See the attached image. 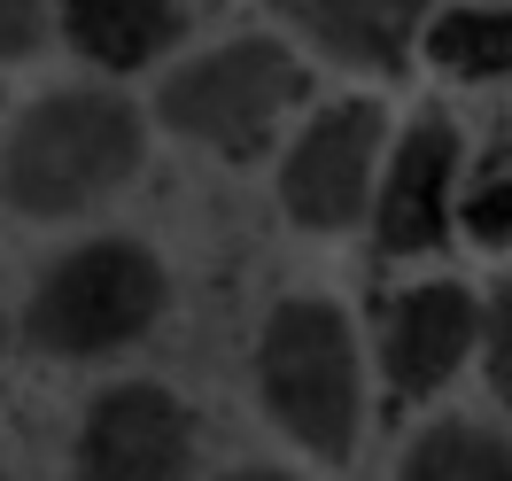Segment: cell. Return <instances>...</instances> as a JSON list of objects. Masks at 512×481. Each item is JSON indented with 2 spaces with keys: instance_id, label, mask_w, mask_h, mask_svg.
I'll list each match as a JSON object with an SVG mask.
<instances>
[{
  "instance_id": "cell-6",
  "label": "cell",
  "mask_w": 512,
  "mask_h": 481,
  "mask_svg": "<svg viewBox=\"0 0 512 481\" xmlns=\"http://www.w3.org/2000/svg\"><path fill=\"white\" fill-rule=\"evenodd\" d=\"M194 474V412L163 381H117L101 388L78 443H70V481H187Z\"/></svg>"
},
{
  "instance_id": "cell-15",
  "label": "cell",
  "mask_w": 512,
  "mask_h": 481,
  "mask_svg": "<svg viewBox=\"0 0 512 481\" xmlns=\"http://www.w3.org/2000/svg\"><path fill=\"white\" fill-rule=\"evenodd\" d=\"M47 39V0H0V63H24Z\"/></svg>"
},
{
  "instance_id": "cell-3",
  "label": "cell",
  "mask_w": 512,
  "mask_h": 481,
  "mask_svg": "<svg viewBox=\"0 0 512 481\" xmlns=\"http://www.w3.org/2000/svg\"><path fill=\"white\" fill-rule=\"evenodd\" d=\"M163 303H171V280H163L156 249L132 233H101L39 272L32 303H24V342L55 365H94V357L132 350L163 319Z\"/></svg>"
},
{
  "instance_id": "cell-18",
  "label": "cell",
  "mask_w": 512,
  "mask_h": 481,
  "mask_svg": "<svg viewBox=\"0 0 512 481\" xmlns=\"http://www.w3.org/2000/svg\"><path fill=\"white\" fill-rule=\"evenodd\" d=\"M0 481H16V474H8V458H0Z\"/></svg>"
},
{
  "instance_id": "cell-13",
  "label": "cell",
  "mask_w": 512,
  "mask_h": 481,
  "mask_svg": "<svg viewBox=\"0 0 512 481\" xmlns=\"http://www.w3.org/2000/svg\"><path fill=\"white\" fill-rule=\"evenodd\" d=\"M458 225L474 233L481 249H512V156H497V163L474 179V187H466V202H458Z\"/></svg>"
},
{
  "instance_id": "cell-11",
  "label": "cell",
  "mask_w": 512,
  "mask_h": 481,
  "mask_svg": "<svg viewBox=\"0 0 512 481\" xmlns=\"http://www.w3.org/2000/svg\"><path fill=\"white\" fill-rule=\"evenodd\" d=\"M396 481H512V435L481 419H435L412 435Z\"/></svg>"
},
{
  "instance_id": "cell-2",
  "label": "cell",
  "mask_w": 512,
  "mask_h": 481,
  "mask_svg": "<svg viewBox=\"0 0 512 481\" xmlns=\"http://www.w3.org/2000/svg\"><path fill=\"white\" fill-rule=\"evenodd\" d=\"M256 396L272 427L319 466H342L365 435V350L326 295H280L256 326Z\"/></svg>"
},
{
  "instance_id": "cell-9",
  "label": "cell",
  "mask_w": 512,
  "mask_h": 481,
  "mask_svg": "<svg viewBox=\"0 0 512 481\" xmlns=\"http://www.w3.org/2000/svg\"><path fill=\"white\" fill-rule=\"evenodd\" d=\"M295 16H303V32L319 39L334 63L396 78L412 63V47H427L443 0H295Z\"/></svg>"
},
{
  "instance_id": "cell-5",
  "label": "cell",
  "mask_w": 512,
  "mask_h": 481,
  "mask_svg": "<svg viewBox=\"0 0 512 481\" xmlns=\"http://www.w3.org/2000/svg\"><path fill=\"white\" fill-rule=\"evenodd\" d=\"M381 140L388 117L381 101H334L311 125L295 132V148L280 156V210H288L303 233H350L357 218H373V171H381Z\"/></svg>"
},
{
  "instance_id": "cell-7",
  "label": "cell",
  "mask_w": 512,
  "mask_h": 481,
  "mask_svg": "<svg viewBox=\"0 0 512 481\" xmlns=\"http://www.w3.org/2000/svg\"><path fill=\"white\" fill-rule=\"evenodd\" d=\"M458 171H466V132L450 125L443 109L396 132V148L381 163V194H373V241L388 257H419L443 249L458 225Z\"/></svg>"
},
{
  "instance_id": "cell-4",
  "label": "cell",
  "mask_w": 512,
  "mask_h": 481,
  "mask_svg": "<svg viewBox=\"0 0 512 481\" xmlns=\"http://www.w3.org/2000/svg\"><path fill=\"white\" fill-rule=\"evenodd\" d=\"M303 101V55L280 39H225L210 55L179 63L156 86V125L194 140V148H218L241 156L264 132Z\"/></svg>"
},
{
  "instance_id": "cell-1",
  "label": "cell",
  "mask_w": 512,
  "mask_h": 481,
  "mask_svg": "<svg viewBox=\"0 0 512 481\" xmlns=\"http://www.w3.org/2000/svg\"><path fill=\"white\" fill-rule=\"evenodd\" d=\"M148 156V125L109 86H55L0 140V202L16 218H78L125 187Z\"/></svg>"
},
{
  "instance_id": "cell-12",
  "label": "cell",
  "mask_w": 512,
  "mask_h": 481,
  "mask_svg": "<svg viewBox=\"0 0 512 481\" xmlns=\"http://www.w3.org/2000/svg\"><path fill=\"white\" fill-rule=\"evenodd\" d=\"M427 63L443 78H512V8H443L427 32Z\"/></svg>"
},
{
  "instance_id": "cell-10",
  "label": "cell",
  "mask_w": 512,
  "mask_h": 481,
  "mask_svg": "<svg viewBox=\"0 0 512 481\" xmlns=\"http://www.w3.org/2000/svg\"><path fill=\"white\" fill-rule=\"evenodd\" d=\"M70 47L101 70H140L179 39V0H55Z\"/></svg>"
},
{
  "instance_id": "cell-14",
  "label": "cell",
  "mask_w": 512,
  "mask_h": 481,
  "mask_svg": "<svg viewBox=\"0 0 512 481\" xmlns=\"http://www.w3.org/2000/svg\"><path fill=\"white\" fill-rule=\"evenodd\" d=\"M481 365H489V388L512 412V272L489 288V319H481Z\"/></svg>"
},
{
  "instance_id": "cell-17",
  "label": "cell",
  "mask_w": 512,
  "mask_h": 481,
  "mask_svg": "<svg viewBox=\"0 0 512 481\" xmlns=\"http://www.w3.org/2000/svg\"><path fill=\"white\" fill-rule=\"evenodd\" d=\"M0 350H8V311H0Z\"/></svg>"
},
{
  "instance_id": "cell-16",
  "label": "cell",
  "mask_w": 512,
  "mask_h": 481,
  "mask_svg": "<svg viewBox=\"0 0 512 481\" xmlns=\"http://www.w3.org/2000/svg\"><path fill=\"white\" fill-rule=\"evenodd\" d=\"M218 481H295V474H280V466H233V474H218Z\"/></svg>"
},
{
  "instance_id": "cell-8",
  "label": "cell",
  "mask_w": 512,
  "mask_h": 481,
  "mask_svg": "<svg viewBox=\"0 0 512 481\" xmlns=\"http://www.w3.org/2000/svg\"><path fill=\"white\" fill-rule=\"evenodd\" d=\"M481 319H489V303H481L466 280H412L381 319L388 388H396L404 404L443 396V388L466 373V357L481 350Z\"/></svg>"
}]
</instances>
